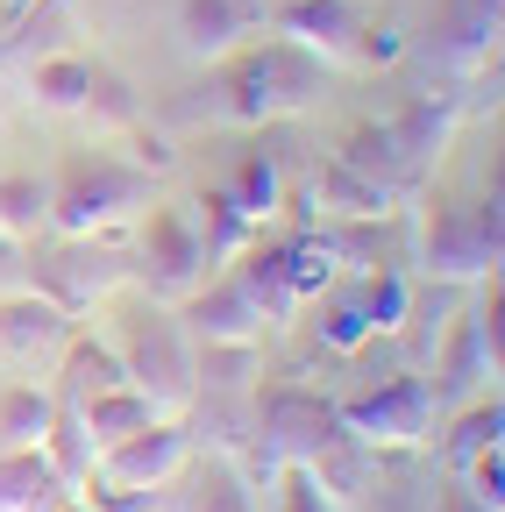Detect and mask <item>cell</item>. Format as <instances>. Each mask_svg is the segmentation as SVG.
<instances>
[{"instance_id":"6da1fadb","label":"cell","mask_w":505,"mask_h":512,"mask_svg":"<svg viewBox=\"0 0 505 512\" xmlns=\"http://www.w3.org/2000/svg\"><path fill=\"white\" fill-rule=\"evenodd\" d=\"M335 64L321 50H306L292 36H271V43H242L221 57V72L200 86L207 100H193V114L207 121H242V128H271V121H292L299 107L321 100Z\"/></svg>"},{"instance_id":"7a4b0ae2","label":"cell","mask_w":505,"mask_h":512,"mask_svg":"<svg viewBox=\"0 0 505 512\" xmlns=\"http://www.w3.org/2000/svg\"><path fill=\"white\" fill-rule=\"evenodd\" d=\"M456 121H463L456 100H413V107L392 114V121L356 128V136H349L335 157L356 164L370 185H385L392 200H406V192L427 185V171H434V157H441V143H449V128H456Z\"/></svg>"},{"instance_id":"3957f363","label":"cell","mask_w":505,"mask_h":512,"mask_svg":"<svg viewBox=\"0 0 505 512\" xmlns=\"http://www.w3.org/2000/svg\"><path fill=\"white\" fill-rule=\"evenodd\" d=\"M121 370H129L136 392L164 406H193L200 399V349L185 335V320L164 313V306H136L129 328H121Z\"/></svg>"},{"instance_id":"277c9868","label":"cell","mask_w":505,"mask_h":512,"mask_svg":"<svg viewBox=\"0 0 505 512\" xmlns=\"http://www.w3.org/2000/svg\"><path fill=\"white\" fill-rule=\"evenodd\" d=\"M143 200H150V171L114 157V150H93V157H72L65 178L50 185V228L57 235H93L121 207H143Z\"/></svg>"},{"instance_id":"5b68a950","label":"cell","mask_w":505,"mask_h":512,"mask_svg":"<svg viewBox=\"0 0 505 512\" xmlns=\"http://www.w3.org/2000/svg\"><path fill=\"white\" fill-rule=\"evenodd\" d=\"M498 256H505L498 192L449 200V207L427 221V271H434L441 285H484V278H498Z\"/></svg>"},{"instance_id":"8992f818","label":"cell","mask_w":505,"mask_h":512,"mask_svg":"<svg viewBox=\"0 0 505 512\" xmlns=\"http://www.w3.org/2000/svg\"><path fill=\"white\" fill-rule=\"evenodd\" d=\"M335 427H342V413H335L321 392H306V384H278V392H264V399H257L264 470H306Z\"/></svg>"},{"instance_id":"52a82bcc","label":"cell","mask_w":505,"mask_h":512,"mask_svg":"<svg viewBox=\"0 0 505 512\" xmlns=\"http://www.w3.org/2000/svg\"><path fill=\"white\" fill-rule=\"evenodd\" d=\"M207 242H200V221H193V200H171V207H150L143 221V285L157 299H193L207 285Z\"/></svg>"},{"instance_id":"ba28073f","label":"cell","mask_w":505,"mask_h":512,"mask_svg":"<svg viewBox=\"0 0 505 512\" xmlns=\"http://www.w3.org/2000/svg\"><path fill=\"white\" fill-rule=\"evenodd\" d=\"M498 22H505V0H449V8L434 15V29L420 36V57L427 72L441 79H477L498 64Z\"/></svg>"},{"instance_id":"9c48e42d","label":"cell","mask_w":505,"mask_h":512,"mask_svg":"<svg viewBox=\"0 0 505 512\" xmlns=\"http://www.w3.org/2000/svg\"><path fill=\"white\" fill-rule=\"evenodd\" d=\"M335 413H342V427H356L370 448H413V441L427 434V420H434V392H427V377L392 370V377H377L370 399H349V406H335Z\"/></svg>"},{"instance_id":"30bf717a","label":"cell","mask_w":505,"mask_h":512,"mask_svg":"<svg viewBox=\"0 0 505 512\" xmlns=\"http://www.w3.org/2000/svg\"><path fill=\"white\" fill-rule=\"evenodd\" d=\"M36 278H43V299H57L65 313H86L93 299H107L121 278H129V256L114 242H93V235H65L36 264Z\"/></svg>"},{"instance_id":"8fae6325","label":"cell","mask_w":505,"mask_h":512,"mask_svg":"<svg viewBox=\"0 0 505 512\" xmlns=\"http://www.w3.org/2000/svg\"><path fill=\"white\" fill-rule=\"evenodd\" d=\"M491 377H498V292L456 320V342L434 363L427 392H434V406H463V399H484Z\"/></svg>"},{"instance_id":"7c38bea8","label":"cell","mask_w":505,"mask_h":512,"mask_svg":"<svg viewBox=\"0 0 505 512\" xmlns=\"http://www.w3.org/2000/svg\"><path fill=\"white\" fill-rule=\"evenodd\" d=\"M185 456H193L185 427H171V420H150V427H136V434L107 441L93 477H100V484H114V491H164V484L185 470Z\"/></svg>"},{"instance_id":"4fadbf2b","label":"cell","mask_w":505,"mask_h":512,"mask_svg":"<svg viewBox=\"0 0 505 512\" xmlns=\"http://www.w3.org/2000/svg\"><path fill=\"white\" fill-rule=\"evenodd\" d=\"M271 22H278V36L321 50L328 64H356L370 8H363V0H271Z\"/></svg>"},{"instance_id":"5bb4252c","label":"cell","mask_w":505,"mask_h":512,"mask_svg":"<svg viewBox=\"0 0 505 512\" xmlns=\"http://www.w3.org/2000/svg\"><path fill=\"white\" fill-rule=\"evenodd\" d=\"M264 22H271V0H178V43L207 64L242 50Z\"/></svg>"},{"instance_id":"9a60e30c","label":"cell","mask_w":505,"mask_h":512,"mask_svg":"<svg viewBox=\"0 0 505 512\" xmlns=\"http://www.w3.org/2000/svg\"><path fill=\"white\" fill-rule=\"evenodd\" d=\"M264 306L249 299L235 278L193 292V306H185V335H193V349H214V342H264Z\"/></svg>"},{"instance_id":"2e32d148","label":"cell","mask_w":505,"mask_h":512,"mask_svg":"<svg viewBox=\"0 0 505 512\" xmlns=\"http://www.w3.org/2000/svg\"><path fill=\"white\" fill-rule=\"evenodd\" d=\"M79 22H86V0H29V8L8 15V29H0V50L43 64V57H57V50L79 36Z\"/></svg>"},{"instance_id":"e0dca14e","label":"cell","mask_w":505,"mask_h":512,"mask_svg":"<svg viewBox=\"0 0 505 512\" xmlns=\"http://www.w3.org/2000/svg\"><path fill=\"white\" fill-rule=\"evenodd\" d=\"M72 484L50 470L43 448H0V512H65Z\"/></svg>"},{"instance_id":"ac0fdd59","label":"cell","mask_w":505,"mask_h":512,"mask_svg":"<svg viewBox=\"0 0 505 512\" xmlns=\"http://www.w3.org/2000/svg\"><path fill=\"white\" fill-rule=\"evenodd\" d=\"M306 477L321 484L328 498H342V505H356L370 484H377V448L356 434V427H335L328 441H321V456L306 463Z\"/></svg>"},{"instance_id":"d6986e66","label":"cell","mask_w":505,"mask_h":512,"mask_svg":"<svg viewBox=\"0 0 505 512\" xmlns=\"http://www.w3.org/2000/svg\"><path fill=\"white\" fill-rule=\"evenodd\" d=\"M72 335V313L57 306V299H36V292H15V299H0V349H65Z\"/></svg>"},{"instance_id":"ffe728a7","label":"cell","mask_w":505,"mask_h":512,"mask_svg":"<svg viewBox=\"0 0 505 512\" xmlns=\"http://www.w3.org/2000/svg\"><path fill=\"white\" fill-rule=\"evenodd\" d=\"M235 256H242V264H235L228 278L264 306V320L299 313V292H292V271H285V242H271V249H235Z\"/></svg>"},{"instance_id":"44dd1931","label":"cell","mask_w":505,"mask_h":512,"mask_svg":"<svg viewBox=\"0 0 505 512\" xmlns=\"http://www.w3.org/2000/svg\"><path fill=\"white\" fill-rule=\"evenodd\" d=\"M313 200H321L335 221H356V214H392V207H399L385 185H370V178H363L356 164H342V157H328V164H321V178H313Z\"/></svg>"},{"instance_id":"7402d4cb","label":"cell","mask_w":505,"mask_h":512,"mask_svg":"<svg viewBox=\"0 0 505 512\" xmlns=\"http://www.w3.org/2000/svg\"><path fill=\"white\" fill-rule=\"evenodd\" d=\"M79 420H86L93 456H100L107 441L136 434V427H150V420H157V399H150V392H136V384H114V392H93V399L79 406Z\"/></svg>"},{"instance_id":"603a6c76","label":"cell","mask_w":505,"mask_h":512,"mask_svg":"<svg viewBox=\"0 0 505 512\" xmlns=\"http://www.w3.org/2000/svg\"><path fill=\"white\" fill-rule=\"evenodd\" d=\"M114 384H129V370H121V356L114 349H100V342H86V335H65V406H86L93 392H114Z\"/></svg>"},{"instance_id":"cb8c5ba5","label":"cell","mask_w":505,"mask_h":512,"mask_svg":"<svg viewBox=\"0 0 505 512\" xmlns=\"http://www.w3.org/2000/svg\"><path fill=\"white\" fill-rule=\"evenodd\" d=\"M193 221H200V242H207V256L221 264V256H235V249H249V235H257V221L242 214V200L228 185H207L200 200H193Z\"/></svg>"},{"instance_id":"d4e9b609","label":"cell","mask_w":505,"mask_h":512,"mask_svg":"<svg viewBox=\"0 0 505 512\" xmlns=\"http://www.w3.org/2000/svg\"><path fill=\"white\" fill-rule=\"evenodd\" d=\"M178 512H249V491H242V477H235L221 456H207V463L185 456V491H178Z\"/></svg>"},{"instance_id":"484cf974","label":"cell","mask_w":505,"mask_h":512,"mask_svg":"<svg viewBox=\"0 0 505 512\" xmlns=\"http://www.w3.org/2000/svg\"><path fill=\"white\" fill-rule=\"evenodd\" d=\"M50 413H57L50 392H36V384H8V392H0V448H43Z\"/></svg>"},{"instance_id":"4316f807","label":"cell","mask_w":505,"mask_h":512,"mask_svg":"<svg viewBox=\"0 0 505 512\" xmlns=\"http://www.w3.org/2000/svg\"><path fill=\"white\" fill-rule=\"evenodd\" d=\"M498 434H505V406H498V392H484V399H470V413L456 420L449 448H441V463H449V470H470L484 448H498Z\"/></svg>"},{"instance_id":"83f0119b","label":"cell","mask_w":505,"mask_h":512,"mask_svg":"<svg viewBox=\"0 0 505 512\" xmlns=\"http://www.w3.org/2000/svg\"><path fill=\"white\" fill-rule=\"evenodd\" d=\"M50 228V185L43 178H0V235L29 242Z\"/></svg>"},{"instance_id":"f1b7e54d","label":"cell","mask_w":505,"mask_h":512,"mask_svg":"<svg viewBox=\"0 0 505 512\" xmlns=\"http://www.w3.org/2000/svg\"><path fill=\"white\" fill-rule=\"evenodd\" d=\"M86 86H93V64L86 57H72V50H57V57H43L36 64V100L43 107H86Z\"/></svg>"},{"instance_id":"f546056e","label":"cell","mask_w":505,"mask_h":512,"mask_svg":"<svg viewBox=\"0 0 505 512\" xmlns=\"http://www.w3.org/2000/svg\"><path fill=\"white\" fill-rule=\"evenodd\" d=\"M235 200H242V214L264 228V214H278V157H264V143L242 157V171H235Z\"/></svg>"},{"instance_id":"4dcf8cb0","label":"cell","mask_w":505,"mask_h":512,"mask_svg":"<svg viewBox=\"0 0 505 512\" xmlns=\"http://www.w3.org/2000/svg\"><path fill=\"white\" fill-rule=\"evenodd\" d=\"M285 271H292V292L313 299V292L335 278V249H328V235H292V242H285Z\"/></svg>"},{"instance_id":"1f68e13d","label":"cell","mask_w":505,"mask_h":512,"mask_svg":"<svg viewBox=\"0 0 505 512\" xmlns=\"http://www.w3.org/2000/svg\"><path fill=\"white\" fill-rule=\"evenodd\" d=\"M79 114H93L100 128H136V93H129V79H114L107 64H93V86H86V107Z\"/></svg>"},{"instance_id":"d6a6232c","label":"cell","mask_w":505,"mask_h":512,"mask_svg":"<svg viewBox=\"0 0 505 512\" xmlns=\"http://www.w3.org/2000/svg\"><path fill=\"white\" fill-rule=\"evenodd\" d=\"M363 498H370V512H434V491H427L420 477H406V470H399V477L377 470V484H370Z\"/></svg>"},{"instance_id":"836d02e7","label":"cell","mask_w":505,"mask_h":512,"mask_svg":"<svg viewBox=\"0 0 505 512\" xmlns=\"http://www.w3.org/2000/svg\"><path fill=\"white\" fill-rule=\"evenodd\" d=\"M370 335H377V328H370V306H363V299L335 306V313H328V328H321V342H328V349H363Z\"/></svg>"},{"instance_id":"e575fe53","label":"cell","mask_w":505,"mask_h":512,"mask_svg":"<svg viewBox=\"0 0 505 512\" xmlns=\"http://www.w3.org/2000/svg\"><path fill=\"white\" fill-rule=\"evenodd\" d=\"M463 477H470L463 491H470L477 505H505V456H498V448H484V456H477Z\"/></svg>"},{"instance_id":"d590c367","label":"cell","mask_w":505,"mask_h":512,"mask_svg":"<svg viewBox=\"0 0 505 512\" xmlns=\"http://www.w3.org/2000/svg\"><path fill=\"white\" fill-rule=\"evenodd\" d=\"M285 512H335V498L313 484L306 470H285Z\"/></svg>"},{"instance_id":"8d00e7d4","label":"cell","mask_w":505,"mask_h":512,"mask_svg":"<svg viewBox=\"0 0 505 512\" xmlns=\"http://www.w3.org/2000/svg\"><path fill=\"white\" fill-rule=\"evenodd\" d=\"M449 512H498V505H477L470 491H456V505H449Z\"/></svg>"},{"instance_id":"74e56055","label":"cell","mask_w":505,"mask_h":512,"mask_svg":"<svg viewBox=\"0 0 505 512\" xmlns=\"http://www.w3.org/2000/svg\"><path fill=\"white\" fill-rule=\"evenodd\" d=\"M15 8H29V0H8V15H15Z\"/></svg>"},{"instance_id":"f35d334b","label":"cell","mask_w":505,"mask_h":512,"mask_svg":"<svg viewBox=\"0 0 505 512\" xmlns=\"http://www.w3.org/2000/svg\"><path fill=\"white\" fill-rule=\"evenodd\" d=\"M65 512H93V505H65Z\"/></svg>"}]
</instances>
